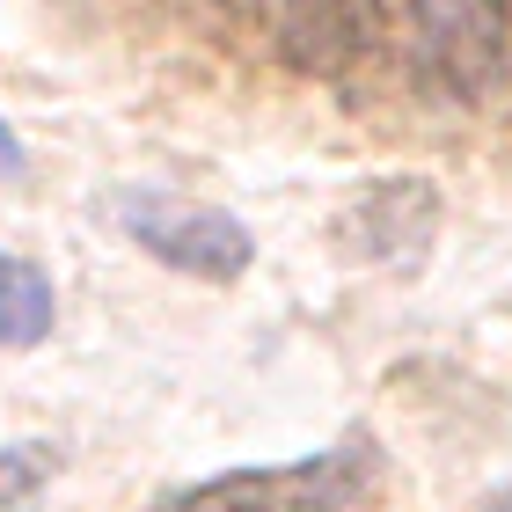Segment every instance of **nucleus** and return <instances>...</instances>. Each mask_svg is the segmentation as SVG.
<instances>
[{"mask_svg": "<svg viewBox=\"0 0 512 512\" xmlns=\"http://www.w3.org/2000/svg\"><path fill=\"white\" fill-rule=\"evenodd\" d=\"M483 512H512V483H505V491H498L491 505H483Z\"/></svg>", "mask_w": 512, "mask_h": 512, "instance_id": "nucleus-9", "label": "nucleus"}, {"mask_svg": "<svg viewBox=\"0 0 512 512\" xmlns=\"http://www.w3.org/2000/svg\"><path fill=\"white\" fill-rule=\"evenodd\" d=\"M22 176H30V161H22V139L0 125V183H22Z\"/></svg>", "mask_w": 512, "mask_h": 512, "instance_id": "nucleus-8", "label": "nucleus"}, {"mask_svg": "<svg viewBox=\"0 0 512 512\" xmlns=\"http://www.w3.org/2000/svg\"><path fill=\"white\" fill-rule=\"evenodd\" d=\"M286 59L308 74H344L366 52V0H278Z\"/></svg>", "mask_w": 512, "mask_h": 512, "instance_id": "nucleus-4", "label": "nucleus"}, {"mask_svg": "<svg viewBox=\"0 0 512 512\" xmlns=\"http://www.w3.org/2000/svg\"><path fill=\"white\" fill-rule=\"evenodd\" d=\"M505 0H417V52L447 88L483 96L505 66Z\"/></svg>", "mask_w": 512, "mask_h": 512, "instance_id": "nucleus-3", "label": "nucleus"}, {"mask_svg": "<svg viewBox=\"0 0 512 512\" xmlns=\"http://www.w3.org/2000/svg\"><path fill=\"white\" fill-rule=\"evenodd\" d=\"M125 235L169 271H191V278H242L249 256H256V235L220 213V205H191V198H161V191H139L118 205Z\"/></svg>", "mask_w": 512, "mask_h": 512, "instance_id": "nucleus-2", "label": "nucleus"}, {"mask_svg": "<svg viewBox=\"0 0 512 512\" xmlns=\"http://www.w3.org/2000/svg\"><path fill=\"white\" fill-rule=\"evenodd\" d=\"M432 213H439V198H425V183H381L366 205L344 213V249L366 256V264H381V256H410L417 242L432 235Z\"/></svg>", "mask_w": 512, "mask_h": 512, "instance_id": "nucleus-5", "label": "nucleus"}, {"mask_svg": "<svg viewBox=\"0 0 512 512\" xmlns=\"http://www.w3.org/2000/svg\"><path fill=\"white\" fill-rule=\"evenodd\" d=\"M59 454L52 447H0V512H37Z\"/></svg>", "mask_w": 512, "mask_h": 512, "instance_id": "nucleus-7", "label": "nucleus"}, {"mask_svg": "<svg viewBox=\"0 0 512 512\" xmlns=\"http://www.w3.org/2000/svg\"><path fill=\"white\" fill-rule=\"evenodd\" d=\"M44 330H52V278L37 264H22V256H0V344L22 352Z\"/></svg>", "mask_w": 512, "mask_h": 512, "instance_id": "nucleus-6", "label": "nucleus"}, {"mask_svg": "<svg viewBox=\"0 0 512 512\" xmlns=\"http://www.w3.org/2000/svg\"><path fill=\"white\" fill-rule=\"evenodd\" d=\"M381 461L344 439V447L315 454V461H293V469H242V476H220L205 491L176 498L169 512H352L366 491H374Z\"/></svg>", "mask_w": 512, "mask_h": 512, "instance_id": "nucleus-1", "label": "nucleus"}]
</instances>
